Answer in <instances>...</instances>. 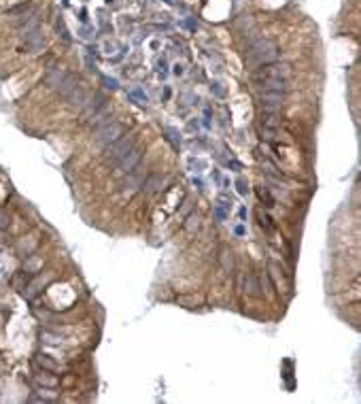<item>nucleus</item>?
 Masks as SVG:
<instances>
[{
  "mask_svg": "<svg viewBox=\"0 0 361 404\" xmlns=\"http://www.w3.org/2000/svg\"><path fill=\"white\" fill-rule=\"evenodd\" d=\"M278 60V47L274 40L266 37H253L244 47V62L251 68H259L264 64Z\"/></svg>",
  "mask_w": 361,
  "mask_h": 404,
  "instance_id": "obj_1",
  "label": "nucleus"
},
{
  "mask_svg": "<svg viewBox=\"0 0 361 404\" xmlns=\"http://www.w3.org/2000/svg\"><path fill=\"white\" fill-rule=\"evenodd\" d=\"M291 77V64L287 62H270V64H264L259 68H253V75H251V81L257 83L261 79H289Z\"/></svg>",
  "mask_w": 361,
  "mask_h": 404,
  "instance_id": "obj_2",
  "label": "nucleus"
},
{
  "mask_svg": "<svg viewBox=\"0 0 361 404\" xmlns=\"http://www.w3.org/2000/svg\"><path fill=\"white\" fill-rule=\"evenodd\" d=\"M124 134H126L124 124H119V121H107V124H102L100 128H98L96 143L100 145V147H108V145H113L115 140H119Z\"/></svg>",
  "mask_w": 361,
  "mask_h": 404,
  "instance_id": "obj_3",
  "label": "nucleus"
},
{
  "mask_svg": "<svg viewBox=\"0 0 361 404\" xmlns=\"http://www.w3.org/2000/svg\"><path fill=\"white\" fill-rule=\"evenodd\" d=\"M132 147H134V136L115 140L113 145H108V147H107V160H108V162H113V164H117V162H119L121 157H124Z\"/></svg>",
  "mask_w": 361,
  "mask_h": 404,
  "instance_id": "obj_4",
  "label": "nucleus"
},
{
  "mask_svg": "<svg viewBox=\"0 0 361 404\" xmlns=\"http://www.w3.org/2000/svg\"><path fill=\"white\" fill-rule=\"evenodd\" d=\"M259 100H261V104H264V113H276V111L283 107L285 94H281V92H261Z\"/></svg>",
  "mask_w": 361,
  "mask_h": 404,
  "instance_id": "obj_5",
  "label": "nucleus"
},
{
  "mask_svg": "<svg viewBox=\"0 0 361 404\" xmlns=\"http://www.w3.org/2000/svg\"><path fill=\"white\" fill-rule=\"evenodd\" d=\"M141 160H143V149L141 147H132L117 162V166H119V171H124V173H132V171H136V166L141 164Z\"/></svg>",
  "mask_w": 361,
  "mask_h": 404,
  "instance_id": "obj_6",
  "label": "nucleus"
},
{
  "mask_svg": "<svg viewBox=\"0 0 361 404\" xmlns=\"http://www.w3.org/2000/svg\"><path fill=\"white\" fill-rule=\"evenodd\" d=\"M143 183H144L143 173H136V171L127 173V179L124 181V183H121V194H124V196H132L134 192L141 190Z\"/></svg>",
  "mask_w": 361,
  "mask_h": 404,
  "instance_id": "obj_7",
  "label": "nucleus"
},
{
  "mask_svg": "<svg viewBox=\"0 0 361 404\" xmlns=\"http://www.w3.org/2000/svg\"><path fill=\"white\" fill-rule=\"evenodd\" d=\"M66 100L71 102V107L72 109H83L85 104H87V100H90V94H87V90H85V85H81V83H77L71 90V94L66 96Z\"/></svg>",
  "mask_w": 361,
  "mask_h": 404,
  "instance_id": "obj_8",
  "label": "nucleus"
},
{
  "mask_svg": "<svg viewBox=\"0 0 361 404\" xmlns=\"http://www.w3.org/2000/svg\"><path fill=\"white\" fill-rule=\"evenodd\" d=\"M104 104H108L107 96H102V94H94V98H90V100H87V104L83 107V121H90L91 117H94L98 111L104 107Z\"/></svg>",
  "mask_w": 361,
  "mask_h": 404,
  "instance_id": "obj_9",
  "label": "nucleus"
},
{
  "mask_svg": "<svg viewBox=\"0 0 361 404\" xmlns=\"http://www.w3.org/2000/svg\"><path fill=\"white\" fill-rule=\"evenodd\" d=\"M253 85L264 87V92H281V94H285L289 90V79H261Z\"/></svg>",
  "mask_w": 361,
  "mask_h": 404,
  "instance_id": "obj_10",
  "label": "nucleus"
},
{
  "mask_svg": "<svg viewBox=\"0 0 361 404\" xmlns=\"http://www.w3.org/2000/svg\"><path fill=\"white\" fill-rule=\"evenodd\" d=\"M242 289L247 291V296L251 298H261L264 296V291H261V285L255 274H247V277H242Z\"/></svg>",
  "mask_w": 361,
  "mask_h": 404,
  "instance_id": "obj_11",
  "label": "nucleus"
},
{
  "mask_svg": "<svg viewBox=\"0 0 361 404\" xmlns=\"http://www.w3.org/2000/svg\"><path fill=\"white\" fill-rule=\"evenodd\" d=\"M219 266H221V270L228 272V274L234 272V268H236V257H234V253H232V249L223 247V249L219 251Z\"/></svg>",
  "mask_w": 361,
  "mask_h": 404,
  "instance_id": "obj_12",
  "label": "nucleus"
},
{
  "mask_svg": "<svg viewBox=\"0 0 361 404\" xmlns=\"http://www.w3.org/2000/svg\"><path fill=\"white\" fill-rule=\"evenodd\" d=\"M162 183H164V177H162V174H151V177L143 183L141 190L144 192V194H155V192L162 190Z\"/></svg>",
  "mask_w": 361,
  "mask_h": 404,
  "instance_id": "obj_13",
  "label": "nucleus"
},
{
  "mask_svg": "<svg viewBox=\"0 0 361 404\" xmlns=\"http://www.w3.org/2000/svg\"><path fill=\"white\" fill-rule=\"evenodd\" d=\"M200 226H202V217L198 213H191L187 219H185V224H183V228H185V232L187 234H196L198 230H200Z\"/></svg>",
  "mask_w": 361,
  "mask_h": 404,
  "instance_id": "obj_14",
  "label": "nucleus"
},
{
  "mask_svg": "<svg viewBox=\"0 0 361 404\" xmlns=\"http://www.w3.org/2000/svg\"><path fill=\"white\" fill-rule=\"evenodd\" d=\"M64 79H66V73L57 68V70H54V73H51L49 77H47V85L51 87V90H57V87L62 85V81H64Z\"/></svg>",
  "mask_w": 361,
  "mask_h": 404,
  "instance_id": "obj_15",
  "label": "nucleus"
},
{
  "mask_svg": "<svg viewBox=\"0 0 361 404\" xmlns=\"http://www.w3.org/2000/svg\"><path fill=\"white\" fill-rule=\"evenodd\" d=\"M34 379H36V383L43 385V387H49V389H55L57 387V379L55 377H47V372H38Z\"/></svg>",
  "mask_w": 361,
  "mask_h": 404,
  "instance_id": "obj_16",
  "label": "nucleus"
},
{
  "mask_svg": "<svg viewBox=\"0 0 361 404\" xmlns=\"http://www.w3.org/2000/svg\"><path fill=\"white\" fill-rule=\"evenodd\" d=\"M234 26H236V30H240V32L242 30H253V28H255V19L251 15H242L240 19L234 23Z\"/></svg>",
  "mask_w": 361,
  "mask_h": 404,
  "instance_id": "obj_17",
  "label": "nucleus"
},
{
  "mask_svg": "<svg viewBox=\"0 0 361 404\" xmlns=\"http://www.w3.org/2000/svg\"><path fill=\"white\" fill-rule=\"evenodd\" d=\"M278 124H281V119L276 117V113H264V117H261V126L266 128H276Z\"/></svg>",
  "mask_w": 361,
  "mask_h": 404,
  "instance_id": "obj_18",
  "label": "nucleus"
},
{
  "mask_svg": "<svg viewBox=\"0 0 361 404\" xmlns=\"http://www.w3.org/2000/svg\"><path fill=\"white\" fill-rule=\"evenodd\" d=\"M36 364L43 368V370H49V372H57V370H60V368H57L54 362H49L47 358H45V355H38V358H36Z\"/></svg>",
  "mask_w": 361,
  "mask_h": 404,
  "instance_id": "obj_19",
  "label": "nucleus"
},
{
  "mask_svg": "<svg viewBox=\"0 0 361 404\" xmlns=\"http://www.w3.org/2000/svg\"><path fill=\"white\" fill-rule=\"evenodd\" d=\"M40 338H43L45 343H49V345H60L62 343V338H57L55 334H51V332H43V334H40Z\"/></svg>",
  "mask_w": 361,
  "mask_h": 404,
  "instance_id": "obj_20",
  "label": "nucleus"
},
{
  "mask_svg": "<svg viewBox=\"0 0 361 404\" xmlns=\"http://www.w3.org/2000/svg\"><path fill=\"white\" fill-rule=\"evenodd\" d=\"M179 302L180 304H200L202 298L200 296H183V298H179Z\"/></svg>",
  "mask_w": 361,
  "mask_h": 404,
  "instance_id": "obj_21",
  "label": "nucleus"
},
{
  "mask_svg": "<svg viewBox=\"0 0 361 404\" xmlns=\"http://www.w3.org/2000/svg\"><path fill=\"white\" fill-rule=\"evenodd\" d=\"M257 194H259L261 200H266V207H274V200H272L270 194H268L266 190H261V187H259V190H257Z\"/></svg>",
  "mask_w": 361,
  "mask_h": 404,
  "instance_id": "obj_22",
  "label": "nucleus"
},
{
  "mask_svg": "<svg viewBox=\"0 0 361 404\" xmlns=\"http://www.w3.org/2000/svg\"><path fill=\"white\" fill-rule=\"evenodd\" d=\"M257 217H259V226L266 228V230H270V217L264 215V211H257Z\"/></svg>",
  "mask_w": 361,
  "mask_h": 404,
  "instance_id": "obj_23",
  "label": "nucleus"
},
{
  "mask_svg": "<svg viewBox=\"0 0 361 404\" xmlns=\"http://www.w3.org/2000/svg\"><path fill=\"white\" fill-rule=\"evenodd\" d=\"M9 228V215L4 211H0V230H7Z\"/></svg>",
  "mask_w": 361,
  "mask_h": 404,
  "instance_id": "obj_24",
  "label": "nucleus"
},
{
  "mask_svg": "<svg viewBox=\"0 0 361 404\" xmlns=\"http://www.w3.org/2000/svg\"><path fill=\"white\" fill-rule=\"evenodd\" d=\"M164 130H166V134H170V136H168V138H170L174 145H180V136H177V132H174L172 128H164Z\"/></svg>",
  "mask_w": 361,
  "mask_h": 404,
  "instance_id": "obj_25",
  "label": "nucleus"
},
{
  "mask_svg": "<svg viewBox=\"0 0 361 404\" xmlns=\"http://www.w3.org/2000/svg\"><path fill=\"white\" fill-rule=\"evenodd\" d=\"M238 190H240V194H249V187L242 179H238Z\"/></svg>",
  "mask_w": 361,
  "mask_h": 404,
  "instance_id": "obj_26",
  "label": "nucleus"
},
{
  "mask_svg": "<svg viewBox=\"0 0 361 404\" xmlns=\"http://www.w3.org/2000/svg\"><path fill=\"white\" fill-rule=\"evenodd\" d=\"M104 83H107V87H110V90L117 87V81H115V79H104Z\"/></svg>",
  "mask_w": 361,
  "mask_h": 404,
  "instance_id": "obj_27",
  "label": "nucleus"
},
{
  "mask_svg": "<svg viewBox=\"0 0 361 404\" xmlns=\"http://www.w3.org/2000/svg\"><path fill=\"white\" fill-rule=\"evenodd\" d=\"M174 75H183V66H179V64H177V66H174Z\"/></svg>",
  "mask_w": 361,
  "mask_h": 404,
  "instance_id": "obj_28",
  "label": "nucleus"
}]
</instances>
